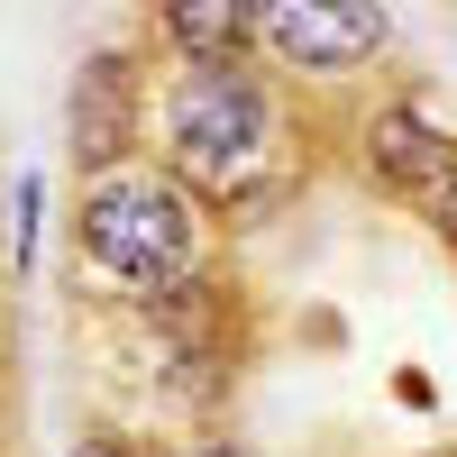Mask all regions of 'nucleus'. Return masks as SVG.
Listing matches in <instances>:
<instances>
[{"label": "nucleus", "mask_w": 457, "mask_h": 457, "mask_svg": "<svg viewBox=\"0 0 457 457\" xmlns=\"http://www.w3.org/2000/svg\"><path fill=\"white\" fill-rule=\"evenodd\" d=\"M193 256V211L156 174H110L83 202V265L120 293H165Z\"/></svg>", "instance_id": "1"}, {"label": "nucleus", "mask_w": 457, "mask_h": 457, "mask_svg": "<svg viewBox=\"0 0 457 457\" xmlns=\"http://www.w3.org/2000/svg\"><path fill=\"white\" fill-rule=\"evenodd\" d=\"M265 156V101L238 73H193L174 92V174L193 193H238Z\"/></svg>", "instance_id": "2"}, {"label": "nucleus", "mask_w": 457, "mask_h": 457, "mask_svg": "<svg viewBox=\"0 0 457 457\" xmlns=\"http://www.w3.org/2000/svg\"><path fill=\"white\" fill-rule=\"evenodd\" d=\"M256 28V10H165V37L183 55H202V73H220V55Z\"/></svg>", "instance_id": "6"}, {"label": "nucleus", "mask_w": 457, "mask_h": 457, "mask_svg": "<svg viewBox=\"0 0 457 457\" xmlns=\"http://www.w3.org/2000/svg\"><path fill=\"white\" fill-rule=\"evenodd\" d=\"M193 457H238V448H193Z\"/></svg>", "instance_id": "8"}, {"label": "nucleus", "mask_w": 457, "mask_h": 457, "mask_svg": "<svg viewBox=\"0 0 457 457\" xmlns=\"http://www.w3.org/2000/svg\"><path fill=\"white\" fill-rule=\"evenodd\" d=\"M256 37L302 73H348V64H366L385 46V10H366V0H348V10H329V0H275V10H256Z\"/></svg>", "instance_id": "3"}, {"label": "nucleus", "mask_w": 457, "mask_h": 457, "mask_svg": "<svg viewBox=\"0 0 457 457\" xmlns=\"http://www.w3.org/2000/svg\"><path fill=\"white\" fill-rule=\"evenodd\" d=\"M439 220H448V238H457V183H448V202H439Z\"/></svg>", "instance_id": "7"}, {"label": "nucleus", "mask_w": 457, "mask_h": 457, "mask_svg": "<svg viewBox=\"0 0 457 457\" xmlns=\"http://www.w3.org/2000/svg\"><path fill=\"white\" fill-rule=\"evenodd\" d=\"M366 165L394 183V193H411V202H448V183H457V146L421 120V110H375L366 120Z\"/></svg>", "instance_id": "4"}, {"label": "nucleus", "mask_w": 457, "mask_h": 457, "mask_svg": "<svg viewBox=\"0 0 457 457\" xmlns=\"http://www.w3.org/2000/svg\"><path fill=\"white\" fill-rule=\"evenodd\" d=\"M129 137V64L120 55H92L83 83H73V156L83 165H110Z\"/></svg>", "instance_id": "5"}]
</instances>
